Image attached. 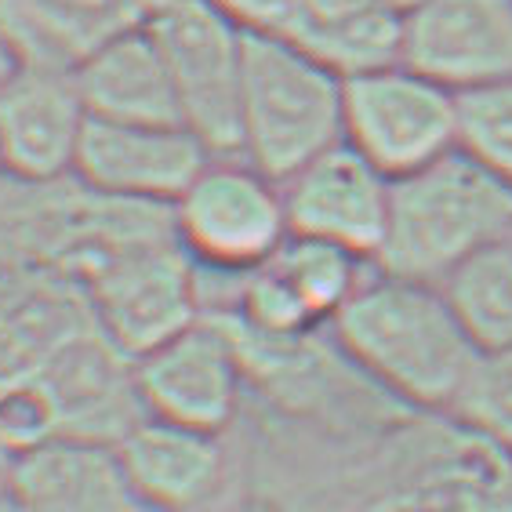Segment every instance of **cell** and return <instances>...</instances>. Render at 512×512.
<instances>
[{"instance_id":"1","label":"cell","mask_w":512,"mask_h":512,"mask_svg":"<svg viewBox=\"0 0 512 512\" xmlns=\"http://www.w3.org/2000/svg\"><path fill=\"white\" fill-rule=\"evenodd\" d=\"M327 331L342 360L418 411L451 414L480 360L444 287L382 269L367 276Z\"/></svg>"},{"instance_id":"2","label":"cell","mask_w":512,"mask_h":512,"mask_svg":"<svg viewBox=\"0 0 512 512\" xmlns=\"http://www.w3.org/2000/svg\"><path fill=\"white\" fill-rule=\"evenodd\" d=\"M512 237V189L454 149L393 182L375 269L444 284L458 266Z\"/></svg>"},{"instance_id":"3","label":"cell","mask_w":512,"mask_h":512,"mask_svg":"<svg viewBox=\"0 0 512 512\" xmlns=\"http://www.w3.org/2000/svg\"><path fill=\"white\" fill-rule=\"evenodd\" d=\"M345 135V80L291 37L247 33L240 157L287 182Z\"/></svg>"},{"instance_id":"4","label":"cell","mask_w":512,"mask_h":512,"mask_svg":"<svg viewBox=\"0 0 512 512\" xmlns=\"http://www.w3.org/2000/svg\"><path fill=\"white\" fill-rule=\"evenodd\" d=\"M84 280L99 335L128 360L153 353L204 316L200 269L175 233H142L102 247L84 258Z\"/></svg>"},{"instance_id":"5","label":"cell","mask_w":512,"mask_h":512,"mask_svg":"<svg viewBox=\"0 0 512 512\" xmlns=\"http://www.w3.org/2000/svg\"><path fill=\"white\" fill-rule=\"evenodd\" d=\"M171 233L200 273H251L291 237L284 182L258 171L240 153L211 157L171 204Z\"/></svg>"},{"instance_id":"6","label":"cell","mask_w":512,"mask_h":512,"mask_svg":"<svg viewBox=\"0 0 512 512\" xmlns=\"http://www.w3.org/2000/svg\"><path fill=\"white\" fill-rule=\"evenodd\" d=\"M342 138L396 182L458 149V95L407 62L349 77Z\"/></svg>"},{"instance_id":"7","label":"cell","mask_w":512,"mask_h":512,"mask_svg":"<svg viewBox=\"0 0 512 512\" xmlns=\"http://www.w3.org/2000/svg\"><path fill=\"white\" fill-rule=\"evenodd\" d=\"M149 33L168 62L182 124L215 157L240 153L247 33L211 0H186L171 15L149 22Z\"/></svg>"},{"instance_id":"8","label":"cell","mask_w":512,"mask_h":512,"mask_svg":"<svg viewBox=\"0 0 512 512\" xmlns=\"http://www.w3.org/2000/svg\"><path fill=\"white\" fill-rule=\"evenodd\" d=\"M131 371L146 418L218 436L237 418L244 360L215 316H200L182 335L138 356Z\"/></svg>"},{"instance_id":"9","label":"cell","mask_w":512,"mask_h":512,"mask_svg":"<svg viewBox=\"0 0 512 512\" xmlns=\"http://www.w3.org/2000/svg\"><path fill=\"white\" fill-rule=\"evenodd\" d=\"M215 157L186 124L88 120L73 178L95 197L138 207H168Z\"/></svg>"},{"instance_id":"10","label":"cell","mask_w":512,"mask_h":512,"mask_svg":"<svg viewBox=\"0 0 512 512\" xmlns=\"http://www.w3.org/2000/svg\"><path fill=\"white\" fill-rule=\"evenodd\" d=\"M389 197L393 178H385L345 138L284 182L291 233L345 247L367 262L382 251Z\"/></svg>"},{"instance_id":"11","label":"cell","mask_w":512,"mask_h":512,"mask_svg":"<svg viewBox=\"0 0 512 512\" xmlns=\"http://www.w3.org/2000/svg\"><path fill=\"white\" fill-rule=\"evenodd\" d=\"M404 62L454 95L512 80V0H422L404 15Z\"/></svg>"},{"instance_id":"12","label":"cell","mask_w":512,"mask_h":512,"mask_svg":"<svg viewBox=\"0 0 512 512\" xmlns=\"http://www.w3.org/2000/svg\"><path fill=\"white\" fill-rule=\"evenodd\" d=\"M88 120L73 73L22 66L0 91V164L33 186L59 182L73 175Z\"/></svg>"},{"instance_id":"13","label":"cell","mask_w":512,"mask_h":512,"mask_svg":"<svg viewBox=\"0 0 512 512\" xmlns=\"http://www.w3.org/2000/svg\"><path fill=\"white\" fill-rule=\"evenodd\" d=\"M117 454L149 512H200L226 480L222 436L160 418H138L117 440Z\"/></svg>"},{"instance_id":"14","label":"cell","mask_w":512,"mask_h":512,"mask_svg":"<svg viewBox=\"0 0 512 512\" xmlns=\"http://www.w3.org/2000/svg\"><path fill=\"white\" fill-rule=\"evenodd\" d=\"M11 491L37 512H149L135 494L117 444L55 436L19 454Z\"/></svg>"},{"instance_id":"15","label":"cell","mask_w":512,"mask_h":512,"mask_svg":"<svg viewBox=\"0 0 512 512\" xmlns=\"http://www.w3.org/2000/svg\"><path fill=\"white\" fill-rule=\"evenodd\" d=\"M91 120L182 124L168 62L149 26H131L73 69Z\"/></svg>"},{"instance_id":"16","label":"cell","mask_w":512,"mask_h":512,"mask_svg":"<svg viewBox=\"0 0 512 512\" xmlns=\"http://www.w3.org/2000/svg\"><path fill=\"white\" fill-rule=\"evenodd\" d=\"M0 26L26 66L73 73L102 44L142 22L131 0H0Z\"/></svg>"},{"instance_id":"17","label":"cell","mask_w":512,"mask_h":512,"mask_svg":"<svg viewBox=\"0 0 512 512\" xmlns=\"http://www.w3.org/2000/svg\"><path fill=\"white\" fill-rule=\"evenodd\" d=\"M287 37L342 80L364 77L404 62V11L385 0H302Z\"/></svg>"},{"instance_id":"18","label":"cell","mask_w":512,"mask_h":512,"mask_svg":"<svg viewBox=\"0 0 512 512\" xmlns=\"http://www.w3.org/2000/svg\"><path fill=\"white\" fill-rule=\"evenodd\" d=\"M276 280L295 295V302L306 309L316 327H327L342 313V306L360 291L367 276L375 273V262L345 251V247L324 244L313 237H291L266 262Z\"/></svg>"},{"instance_id":"19","label":"cell","mask_w":512,"mask_h":512,"mask_svg":"<svg viewBox=\"0 0 512 512\" xmlns=\"http://www.w3.org/2000/svg\"><path fill=\"white\" fill-rule=\"evenodd\" d=\"M440 287L480 353L512 349V237L473 255Z\"/></svg>"},{"instance_id":"20","label":"cell","mask_w":512,"mask_h":512,"mask_svg":"<svg viewBox=\"0 0 512 512\" xmlns=\"http://www.w3.org/2000/svg\"><path fill=\"white\" fill-rule=\"evenodd\" d=\"M458 149L512 189V80L458 95Z\"/></svg>"},{"instance_id":"21","label":"cell","mask_w":512,"mask_h":512,"mask_svg":"<svg viewBox=\"0 0 512 512\" xmlns=\"http://www.w3.org/2000/svg\"><path fill=\"white\" fill-rule=\"evenodd\" d=\"M451 418L512 458V349L480 353Z\"/></svg>"},{"instance_id":"22","label":"cell","mask_w":512,"mask_h":512,"mask_svg":"<svg viewBox=\"0 0 512 512\" xmlns=\"http://www.w3.org/2000/svg\"><path fill=\"white\" fill-rule=\"evenodd\" d=\"M244 33H269V37H287L295 30L302 0H211Z\"/></svg>"},{"instance_id":"23","label":"cell","mask_w":512,"mask_h":512,"mask_svg":"<svg viewBox=\"0 0 512 512\" xmlns=\"http://www.w3.org/2000/svg\"><path fill=\"white\" fill-rule=\"evenodd\" d=\"M26 66L19 55V48H15V40L8 37V30L0 26V91L8 88L11 80L19 77V69Z\"/></svg>"},{"instance_id":"24","label":"cell","mask_w":512,"mask_h":512,"mask_svg":"<svg viewBox=\"0 0 512 512\" xmlns=\"http://www.w3.org/2000/svg\"><path fill=\"white\" fill-rule=\"evenodd\" d=\"M19 447L11 444L8 436L0 433V494L11 491V483H15V469H19Z\"/></svg>"},{"instance_id":"25","label":"cell","mask_w":512,"mask_h":512,"mask_svg":"<svg viewBox=\"0 0 512 512\" xmlns=\"http://www.w3.org/2000/svg\"><path fill=\"white\" fill-rule=\"evenodd\" d=\"M182 4H186V0H131V8H135V15H138L142 26L164 19V15H171V11L182 8Z\"/></svg>"},{"instance_id":"26","label":"cell","mask_w":512,"mask_h":512,"mask_svg":"<svg viewBox=\"0 0 512 512\" xmlns=\"http://www.w3.org/2000/svg\"><path fill=\"white\" fill-rule=\"evenodd\" d=\"M0 512H37L30 502H22L19 494L8 491V494H0Z\"/></svg>"},{"instance_id":"27","label":"cell","mask_w":512,"mask_h":512,"mask_svg":"<svg viewBox=\"0 0 512 512\" xmlns=\"http://www.w3.org/2000/svg\"><path fill=\"white\" fill-rule=\"evenodd\" d=\"M385 4H389V8H396V11H411V8H418V4H422V0H385Z\"/></svg>"},{"instance_id":"28","label":"cell","mask_w":512,"mask_h":512,"mask_svg":"<svg viewBox=\"0 0 512 512\" xmlns=\"http://www.w3.org/2000/svg\"><path fill=\"white\" fill-rule=\"evenodd\" d=\"M509 462H512V458H509ZM509 498H512V469H509Z\"/></svg>"},{"instance_id":"29","label":"cell","mask_w":512,"mask_h":512,"mask_svg":"<svg viewBox=\"0 0 512 512\" xmlns=\"http://www.w3.org/2000/svg\"><path fill=\"white\" fill-rule=\"evenodd\" d=\"M0 171H4V164H0Z\"/></svg>"}]
</instances>
